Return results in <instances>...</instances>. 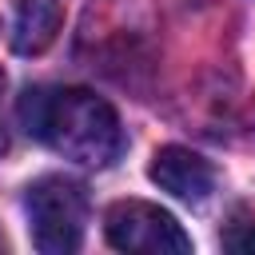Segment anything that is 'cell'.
<instances>
[{"label":"cell","instance_id":"3957f363","mask_svg":"<svg viewBox=\"0 0 255 255\" xmlns=\"http://www.w3.org/2000/svg\"><path fill=\"white\" fill-rule=\"evenodd\" d=\"M104 239L128 255H187L191 235L171 211L147 199H120L104 215Z\"/></svg>","mask_w":255,"mask_h":255},{"label":"cell","instance_id":"277c9868","mask_svg":"<svg viewBox=\"0 0 255 255\" xmlns=\"http://www.w3.org/2000/svg\"><path fill=\"white\" fill-rule=\"evenodd\" d=\"M147 175L159 191L183 199V203H203L211 191H215V167L211 159H203L199 151L191 147H179V143H167L151 155L147 163Z\"/></svg>","mask_w":255,"mask_h":255},{"label":"cell","instance_id":"5b68a950","mask_svg":"<svg viewBox=\"0 0 255 255\" xmlns=\"http://www.w3.org/2000/svg\"><path fill=\"white\" fill-rule=\"evenodd\" d=\"M60 24H64V4L60 0H20L16 4V36H12L16 52H24V56L44 52L56 40Z\"/></svg>","mask_w":255,"mask_h":255},{"label":"cell","instance_id":"6da1fadb","mask_svg":"<svg viewBox=\"0 0 255 255\" xmlns=\"http://www.w3.org/2000/svg\"><path fill=\"white\" fill-rule=\"evenodd\" d=\"M20 128L64 159L104 167L124 151V128L108 100L88 88H28L16 104Z\"/></svg>","mask_w":255,"mask_h":255},{"label":"cell","instance_id":"8992f818","mask_svg":"<svg viewBox=\"0 0 255 255\" xmlns=\"http://www.w3.org/2000/svg\"><path fill=\"white\" fill-rule=\"evenodd\" d=\"M223 247L235 255H255V219H235L223 231Z\"/></svg>","mask_w":255,"mask_h":255},{"label":"cell","instance_id":"52a82bcc","mask_svg":"<svg viewBox=\"0 0 255 255\" xmlns=\"http://www.w3.org/2000/svg\"><path fill=\"white\" fill-rule=\"evenodd\" d=\"M0 84H4V72H0Z\"/></svg>","mask_w":255,"mask_h":255},{"label":"cell","instance_id":"7a4b0ae2","mask_svg":"<svg viewBox=\"0 0 255 255\" xmlns=\"http://www.w3.org/2000/svg\"><path fill=\"white\" fill-rule=\"evenodd\" d=\"M24 211H28L32 243L44 255H68L84 239L88 191L68 175H40L24 195Z\"/></svg>","mask_w":255,"mask_h":255}]
</instances>
